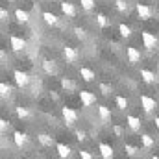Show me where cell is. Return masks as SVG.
Returning <instances> with one entry per match:
<instances>
[{
    "label": "cell",
    "instance_id": "7c38bea8",
    "mask_svg": "<svg viewBox=\"0 0 159 159\" xmlns=\"http://www.w3.org/2000/svg\"><path fill=\"white\" fill-rule=\"evenodd\" d=\"M13 143L17 148H24L28 144V135L24 131H13Z\"/></svg>",
    "mask_w": 159,
    "mask_h": 159
},
{
    "label": "cell",
    "instance_id": "cb8c5ba5",
    "mask_svg": "<svg viewBox=\"0 0 159 159\" xmlns=\"http://www.w3.org/2000/svg\"><path fill=\"white\" fill-rule=\"evenodd\" d=\"M115 104H117V107H119L120 111H126V109L129 107V102H128V98H126V96H120V94L115 98Z\"/></svg>",
    "mask_w": 159,
    "mask_h": 159
},
{
    "label": "cell",
    "instance_id": "9c48e42d",
    "mask_svg": "<svg viewBox=\"0 0 159 159\" xmlns=\"http://www.w3.org/2000/svg\"><path fill=\"white\" fill-rule=\"evenodd\" d=\"M126 57H128V63L137 65L141 61V52L135 46H126Z\"/></svg>",
    "mask_w": 159,
    "mask_h": 159
},
{
    "label": "cell",
    "instance_id": "7402d4cb",
    "mask_svg": "<svg viewBox=\"0 0 159 159\" xmlns=\"http://www.w3.org/2000/svg\"><path fill=\"white\" fill-rule=\"evenodd\" d=\"M141 78H143V81H146V83H154L156 81V74L152 72V70H148V69H141Z\"/></svg>",
    "mask_w": 159,
    "mask_h": 159
},
{
    "label": "cell",
    "instance_id": "ac0fdd59",
    "mask_svg": "<svg viewBox=\"0 0 159 159\" xmlns=\"http://www.w3.org/2000/svg\"><path fill=\"white\" fill-rule=\"evenodd\" d=\"M15 19H17V22L26 24V22H30V13L19 7V9H15Z\"/></svg>",
    "mask_w": 159,
    "mask_h": 159
},
{
    "label": "cell",
    "instance_id": "f35d334b",
    "mask_svg": "<svg viewBox=\"0 0 159 159\" xmlns=\"http://www.w3.org/2000/svg\"><path fill=\"white\" fill-rule=\"evenodd\" d=\"M154 122H156V128L159 129V117H156V120H154Z\"/></svg>",
    "mask_w": 159,
    "mask_h": 159
},
{
    "label": "cell",
    "instance_id": "d590c367",
    "mask_svg": "<svg viewBox=\"0 0 159 159\" xmlns=\"http://www.w3.org/2000/svg\"><path fill=\"white\" fill-rule=\"evenodd\" d=\"M113 133H115L117 137H122V135H124V129H122L120 126H113Z\"/></svg>",
    "mask_w": 159,
    "mask_h": 159
},
{
    "label": "cell",
    "instance_id": "52a82bcc",
    "mask_svg": "<svg viewBox=\"0 0 159 159\" xmlns=\"http://www.w3.org/2000/svg\"><path fill=\"white\" fill-rule=\"evenodd\" d=\"M13 80H15V83H17L20 89L30 85V76H28V72H24V70H13Z\"/></svg>",
    "mask_w": 159,
    "mask_h": 159
},
{
    "label": "cell",
    "instance_id": "5b68a950",
    "mask_svg": "<svg viewBox=\"0 0 159 159\" xmlns=\"http://www.w3.org/2000/svg\"><path fill=\"white\" fill-rule=\"evenodd\" d=\"M63 57H65L67 63H76V61L80 59V54H78V50H76L74 46L65 44V46H63Z\"/></svg>",
    "mask_w": 159,
    "mask_h": 159
},
{
    "label": "cell",
    "instance_id": "836d02e7",
    "mask_svg": "<svg viewBox=\"0 0 159 159\" xmlns=\"http://www.w3.org/2000/svg\"><path fill=\"white\" fill-rule=\"evenodd\" d=\"M74 135H76V141H80V143L87 141V133H85L83 129H76V131H74Z\"/></svg>",
    "mask_w": 159,
    "mask_h": 159
},
{
    "label": "cell",
    "instance_id": "8d00e7d4",
    "mask_svg": "<svg viewBox=\"0 0 159 159\" xmlns=\"http://www.w3.org/2000/svg\"><path fill=\"white\" fill-rule=\"evenodd\" d=\"M80 157H83V159H91L93 156H91V154H89L87 150H81V152H80Z\"/></svg>",
    "mask_w": 159,
    "mask_h": 159
},
{
    "label": "cell",
    "instance_id": "f1b7e54d",
    "mask_svg": "<svg viewBox=\"0 0 159 159\" xmlns=\"http://www.w3.org/2000/svg\"><path fill=\"white\" fill-rule=\"evenodd\" d=\"M9 94H11V87H9L6 81H2V83H0V96H2V98H7Z\"/></svg>",
    "mask_w": 159,
    "mask_h": 159
},
{
    "label": "cell",
    "instance_id": "603a6c76",
    "mask_svg": "<svg viewBox=\"0 0 159 159\" xmlns=\"http://www.w3.org/2000/svg\"><path fill=\"white\" fill-rule=\"evenodd\" d=\"M15 115H17V119H20V120H26V119H30V117H32V113H30L26 107H22V106L15 107Z\"/></svg>",
    "mask_w": 159,
    "mask_h": 159
},
{
    "label": "cell",
    "instance_id": "74e56055",
    "mask_svg": "<svg viewBox=\"0 0 159 159\" xmlns=\"http://www.w3.org/2000/svg\"><path fill=\"white\" fill-rule=\"evenodd\" d=\"M0 19H2V20H7V11H6V7L0 9Z\"/></svg>",
    "mask_w": 159,
    "mask_h": 159
},
{
    "label": "cell",
    "instance_id": "60d3db41",
    "mask_svg": "<svg viewBox=\"0 0 159 159\" xmlns=\"http://www.w3.org/2000/svg\"><path fill=\"white\" fill-rule=\"evenodd\" d=\"M157 24H159V17H157Z\"/></svg>",
    "mask_w": 159,
    "mask_h": 159
},
{
    "label": "cell",
    "instance_id": "6da1fadb",
    "mask_svg": "<svg viewBox=\"0 0 159 159\" xmlns=\"http://www.w3.org/2000/svg\"><path fill=\"white\" fill-rule=\"evenodd\" d=\"M61 115H63V120H65V124L67 126H74L80 119V113L76 109H72V107H61Z\"/></svg>",
    "mask_w": 159,
    "mask_h": 159
},
{
    "label": "cell",
    "instance_id": "ba28073f",
    "mask_svg": "<svg viewBox=\"0 0 159 159\" xmlns=\"http://www.w3.org/2000/svg\"><path fill=\"white\" fill-rule=\"evenodd\" d=\"M59 7H61V13H63L65 17H69V19H74V17H76V13H78V11H76V6H74L72 2H67V0H65V2H61V4H59Z\"/></svg>",
    "mask_w": 159,
    "mask_h": 159
},
{
    "label": "cell",
    "instance_id": "d6986e66",
    "mask_svg": "<svg viewBox=\"0 0 159 159\" xmlns=\"http://www.w3.org/2000/svg\"><path fill=\"white\" fill-rule=\"evenodd\" d=\"M98 117L102 122H109L111 120V109L107 106H98Z\"/></svg>",
    "mask_w": 159,
    "mask_h": 159
},
{
    "label": "cell",
    "instance_id": "7a4b0ae2",
    "mask_svg": "<svg viewBox=\"0 0 159 159\" xmlns=\"http://www.w3.org/2000/svg\"><path fill=\"white\" fill-rule=\"evenodd\" d=\"M135 11H137V15H139V19L141 20H150L152 19V15H154V9L148 6V4H135Z\"/></svg>",
    "mask_w": 159,
    "mask_h": 159
},
{
    "label": "cell",
    "instance_id": "4dcf8cb0",
    "mask_svg": "<svg viewBox=\"0 0 159 159\" xmlns=\"http://www.w3.org/2000/svg\"><path fill=\"white\" fill-rule=\"evenodd\" d=\"M74 35H76L80 41H85V39H87V30H85V28H80V26H76V28H74Z\"/></svg>",
    "mask_w": 159,
    "mask_h": 159
},
{
    "label": "cell",
    "instance_id": "484cf974",
    "mask_svg": "<svg viewBox=\"0 0 159 159\" xmlns=\"http://www.w3.org/2000/svg\"><path fill=\"white\" fill-rule=\"evenodd\" d=\"M119 34L124 37V39H129V37H131V28H129L128 24L120 22V24H119Z\"/></svg>",
    "mask_w": 159,
    "mask_h": 159
},
{
    "label": "cell",
    "instance_id": "f546056e",
    "mask_svg": "<svg viewBox=\"0 0 159 159\" xmlns=\"http://www.w3.org/2000/svg\"><path fill=\"white\" fill-rule=\"evenodd\" d=\"M98 89H100V93H102L104 96H109V94L113 93V87H111L109 83H104V81H102V83L98 85Z\"/></svg>",
    "mask_w": 159,
    "mask_h": 159
},
{
    "label": "cell",
    "instance_id": "4316f807",
    "mask_svg": "<svg viewBox=\"0 0 159 159\" xmlns=\"http://www.w3.org/2000/svg\"><path fill=\"white\" fill-rule=\"evenodd\" d=\"M96 24H98L100 28H107V26H109V19H107L104 13H96Z\"/></svg>",
    "mask_w": 159,
    "mask_h": 159
},
{
    "label": "cell",
    "instance_id": "3957f363",
    "mask_svg": "<svg viewBox=\"0 0 159 159\" xmlns=\"http://www.w3.org/2000/svg\"><path fill=\"white\" fill-rule=\"evenodd\" d=\"M141 39H143L144 48H148V50H154V48L159 44V39L154 35V34H150V32H141Z\"/></svg>",
    "mask_w": 159,
    "mask_h": 159
},
{
    "label": "cell",
    "instance_id": "8fae6325",
    "mask_svg": "<svg viewBox=\"0 0 159 159\" xmlns=\"http://www.w3.org/2000/svg\"><path fill=\"white\" fill-rule=\"evenodd\" d=\"M9 43H11V50L13 52H20L26 48V41L22 39L20 35H11L9 37Z\"/></svg>",
    "mask_w": 159,
    "mask_h": 159
},
{
    "label": "cell",
    "instance_id": "5bb4252c",
    "mask_svg": "<svg viewBox=\"0 0 159 159\" xmlns=\"http://www.w3.org/2000/svg\"><path fill=\"white\" fill-rule=\"evenodd\" d=\"M98 150H100V154H102V157L104 159H111L113 156H115L113 146L107 144V143H100V144H98Z\"/></svg>",
    "mask_w": 159,
    "mask_h": 159
},
{
    "label": "cell",
    "instance_id": "83f0119b",
    "mask_svg": "<svg viewBox=\"0 0 159 159\" xmlns=\"http://www.w3.org/2000/svg\"><path fill=\"white\" fill-rule=\"evenodd\" d=\"M115 7H117V11H120V13H128L129 4L126 0H115Z\"/></svg>",
    "mask_w": 159,
    "mask_h": 159
},
{
    "label": "cell",
    "instance_id": "8992f818",
    "mask_svg": "<svg viewBox=\"0 0 159 159\" xmlns=\"http://www.w3.org/2000/svg\"><path fill=\"white\" fill-rule=\"evenodd\" d=\"M78 96H80V102H81L83 107H91L93 104H96V96L91 91H80Z\"/></svg>",
    "mask_w": 159,
    "mask_h": 159
},
{
    "label": "cell",
    "instance_id": "1f68e13d",
    "mask_svg": "<svg viewBox=\"0 0 159 159\" xmlns=\"http://www.w3.org/2000/svg\"><path fill=\"white\" fill-rule=\"evenodd\" d=\"M124 150H126V154H128V156H137V154L141 152V150H139L137 146H133V144H126V146H124Z\"/></svg>",
    "mask_w": 159,
    "mask_h": 159
},
{
    "label": "cell",
    "instance_id": "30bf717a",
    "mask_svg": "<svg viewBox=\"0 0 159 159\" xmlns=\"http://www.w3.org/2000/svg\"><path fill=\"white\" fill-rule=\"evenodd\" d=\"M41 67H43V72L48 74V76H56L57 74V65H56L54 59H44L41 63Z\"/></svg>",
    "mask_w": 159,
    "mask_h": 159
},
{
    "label": "cell",
    "instance_id": "2e32d148",
    "mask_svg": "<svg viewBox=\"0 0 159 159\" xmlns=\"http://www.w3.org/2000/svg\"><path fill=\"white\" fill-rule=\"evenodd\" d=\"M43 20H44V24H48V26H57V22H59L57 15L52 13V11H43Z\"/></svg>",
    "mask_w": 159,
    "mask_h": 159
},
{
    "label": "cell",
    "instance_id": "e0dca14e",
    "mask_svg": "<svg viewBox=\"0 0 159 159\" xmlns=\"http://www.w3.org/2000/svg\"><path fill=\"white\" fill-rule=\"evenodd\" d=\"M56 150H57V156L59 157H70V154H72V148L69 144H63V143H57L56 144Z\"/></svg>",
    "mask_w": 159,
    "mask_h": 159
},
{
    "label": "cell",
    "instance_id": "e575fe53",
    "mask_svg": "<svg viewBox=\"0 0 159 159\" xmlns=\"http://www.w3.org/2000/svg\"><path fill=\"white\" fill-rule=\"evenodd\" d=\"M7 128H9V120L0 119V131H2V133H6V131H7Z\"/></svg>",
    "mask_w": 159,
    "mask_h": 159
},
{
    "label": "cell",
    "instance_id": "d6a6232c",
    "mask_svg": "<svg viewBox=\"0 0 159 159\" xmlns=\"http://www.w3.org/2000/svg\"><path fill=\"white\" fill-rule=\"evenodd\" d=\"M80 4H81V7L85 11H91L94 7V0H80Z\"/></svg>",
    "mask_w": 159,
    "mask_h": 159
},
{
    "label": "cell",
    "instance_id": "d4e9b609",
    "mask_svg": "<svg viewBox=\"0 0 159 159\" xmlns=\"http://www.w3.org/2000/svg\"><path fill=\"white\" fill-rule=\"evenodd\" d=\"M141 143H143V146H144V148H152V146L156 144L154 137H152V135H148V133H143V135H141Z\"/></svg>",
    "mask_w": 159,
    "mask_h": 159
},
{
    "label": "cell",
    "instance_id": "277c9868",
    "mask_svg": "<svg viewBox=\"0 0 159 159\" xmlns=\"http://www.w3.org/2000/svg\"><path fill=\"white\" fill-rule=\"evenodd\" d=\"M139 102H141V107H143L146 113H152V111L157 107V102H156L152 96H148V94H141Z\"/></svg>",
    "mask_w": 159,
    "mask_h": 159
},
{
    "label": "cell",
    "instance_id": "4fadbf2b",
    "mask_svg": "<svg viewBox=\"0 0 159 159\" xmlns=\"http://www.w3.org/2000/svg\"><path fill=\"white\" fill-rule=\"evenodd\" d=\"M80 78L83 80V81H87V83H91V81H94V78H96V74H94V70L93 69H89V67H81L78 70Z\"/></svg>",
    "mask_w": 159,
    "mask_h": 159
},
{
    "label": "cell",
    "instance_id": "44dd1931",
    "mask_svg": "<svg viewBox=\"0 0 159 159\" xmlns=\"http://www.w3.org/2000/svg\"><path fill=\"white\" fill-rule=\"evenodd\" d=\"M59 83H61V89H63V91H67V93H70V91H74V89H76L74 80H70V78H61V80H59Z\"/></svg>",
    "mask_w": 159,
    "mask_h": 159
},
{
    "label": "cell",
    "instance_id": "9a60e30c",
    "mask_svg": "<svg viewBox=\"0 0 159 159\" xmlns=\"http://www.w3.org/2000/svg\"><path fill=\"white\" fill-rule=\"evenodd\" d=\"M126 124L131 128V131H141V119L135 115H126Z\"/></svg>",
    "mask_w": 159,
    "mask_h": 159
},
{
    "label": "cell",
    "instance_id": "ab89813d",
    "mask_svg": "<svg viewBox=\"0 0 159 159\" xmlns=\"http://www.w3.org/2000/svg\"><path fill=\"white\" fill-rule=\"evenodd\" d=\"M7 2H17V0H7Z\"/></svg>",
    "mask_w": 159,
    "mask_h": 159
},
{
    "label": "cell",
    "instance_id": "ffe728a7",
    "mask_svg": "<svg viewBox=\"0 0 159 159\" xmlns=\"http://www.w3.org/2000/svg\"><path fill=\"white\" fill-rule=\"evenodd\" d=\"M37 141H39L41 146H44V148H50V146L54 144V139H52L48 133H39V135H37Z\"/></svg>",
    "mask_w": 159,
    "mask_h": 159
}]
</instances>
